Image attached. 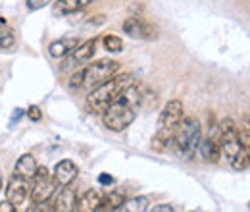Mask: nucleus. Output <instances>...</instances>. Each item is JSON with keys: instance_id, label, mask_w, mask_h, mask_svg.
Here are the masks:
<instances>
[{"instance_id": "39448f33", "label": "nucleus", "mask_w": 250, "mask_h": 212, "mask_svg": "<svg viewBox=\"0 0 250 212\" xmlns=\"http://www.w3.org/2000/svg\"><path fill=\"white\" fill-rule=\"evenodd\" d=\"M133 75L131 73H122V75H112L110 79H106L104 83H100L98 87H94L87 96V106L94 114H102L112 102H116L120 98V94L133 85Z\"/></svg>"}, {"instance_id": "a211bd4d", "label": "nucleus", "mask_w": 250, "mask_h": 212, "mask_svg": "<svg viewBox=\"0 0 250 212\" xmlns=\"http://www.w3.org/2000/svg\"><path fill=\"white\" fill-rule=\"evenodd\" d=\"M150 209L148 207V199L146 197H133V199H127L124 201V205L118 209V211L124 212H146Z\"/></svg>"}, {"instance_id": "aec40b11", "label": "nucleus", "mask_w": 250, "mask_h": 212, "mask_svg": "<svg viewBox=\"0 0 250 212\" xmlns=\"http://www.w3.org/2000/svg\"><path fill=\"white\" fill-rule=\"evenodd\" d=\"M16 45V37L14 33L6 27H0V52H6V50H12Z\"/></svg>"}, {"instance_id": "20e7f679", "label": "nucleus", "mask_w": 250, "mask_h": 212, "mask_svg": "<svg viewBox=\"0 0 250 212\" xmlns=\"http://www.w3.org/2000/svg\"><path fill=\"white\" fill-rule=\"evenodd\" d=\"M185 116V106L181 100H169L162 112H160V120H158L156 133L152 137V149L158 152L166 151L173 139H175V133H177V127Z\"/></svg>"}, {"instance_id": "5701e85b", "label": "nucleus", "mask_w": 250, "mask_h": 212, "mask_svg": "<svg viewBox=\"0 0 250 212\" xmlns=\"http://www.w3.org/2000/svg\"><path fill=\"white\" fill-rule=\"evenodd\" d=\"M27 116H29V120L39 121L41 118H42V114H41V108H39V106H31V108L27 110Z\"/></svg>"}, {"instance_id": "423d86ee", "label": "nucleus", "mask_w": 250, "mask_h": 212, "mask_svg": "<svg viewBox=\"0 0 250 212\" xmlns=\"http://www.w3.org/2000/svg\"><path fill=\"white\" fill-rule=\"evenodd\" d=\"M219 133H221V154L235 170H247L250 166V154L241 145L239 129L235 121L231 118H223L219 121Z\"/></svg>"}, {"instance_id": "f3484780", "label": "nucleus", "mask_w": 250, "mask_h": 212, "mask_svg": "<svg viewBox=\"0 0 250 212\" xmlns=\"http://www.w3.org/2000/svg\"><path fill=\"white\" fill-rule=\"evenodd\" d=\"M125 201V195L122 191H110V193H104V199H102V205L98 211H118Z\"/></svg>"}, {"instance_id": "9d476101", "label": "nucleus", "mask_w": 250, "mask_h": 212, "mask_svg": "<svg viewBox=\"0 0 250 212\" xmlns=\"http://www.w3.org/2000/svg\"><path fill=\"white\" fill-rule=\"evenodd\" d=\"M124 33L137 41H156L158 27L143 18H127L124 22Z\"/></svg>"}, {"instance_id": "6e6552de", "label": "nucleus", "mask_w": 250, "mask_h": 212, "mask_svg": "<svg viewBox=\"0 0 250 212\" xmlns=\"http://www.w3.org/2000/svg\"><path fill=\"white\" fill-rule=\"evenodd\" d=\"M56 180L54 176L50 174V170L46 166H37V172L33 176L31 182V191H29V197L35 205H41V203H48L56 191Z\"/></svg>"}, {"instance_id": "7ed1b4c3", "label": "nucleus", "mask_w": 250, "mask_h": 212, "mask_svg": "<svg viewBox=\"0 0 250 212\" xmlns=\"http://www.w3.org/2000/svg\"><path fill=\"white\" fill-rule=\"evenodd\" d=\"M35 172H37V162H35L33 154H23L16 162L14 172L10 176V182H8V187H6V201H10L16 209L20 205H23L25 199L29 197Z\"/></svg>"}, {"instance_id": "393cba45", "label": "nucleus", "mask_w": 250, "mask_h": 212, "mask_svg": "<svg viewBox=\"0 0 250 212\" xmlns=\"http://www.w3.org/2000/svg\"><path fill=\"white\" fill-rule=\"evenodd\" d=\"M98 182H100V183H104V185H106V183H108V185H110V183L114 182V180H112V178H110V176H104V174H102V176H100V178H98Z\"/></svg>"}, {"instance_id": "dca6fc26", "label": "nucleus", "mask_w": 250, "mask_h": 212, "mask_svg": "<svg viewBox=\"0 0 250 212\" xmlns=\"http://www.w3.org/2000/svg\"><path fill=\"white\" fill-rule=\"evenodd\" d=\"M89 4H93V0H58V2L54 4V14H56V16L77 14V12L85 10Z\"/></svg>"}, {"instance_id": "0eeeda50", "label": "nucleus", "mask_w": 250, "mask_h": 212, "mask_svg": "<svg viewBox=\"0 0 250 212\" xmlns=\"http://www.w3.org/2000/svg\"><path fill=\"white\" fill-rule=\"evenodd\" d=\"M175 149L179 152L181 158L185 160H194L200 156V143H202V125L198 118L194 116H188L179 123L177 127V133H175Z\"/></svg>"}, {"instance_id": "6ab92c4d", "label": "nucleus", "mask_w": 250, "mask_h": 212, "mask_svg": "<svg viewBox=\"0 0 250 212\" xmlns=\"http://www.w3.org/2000/svg\"><path fill=\"white\" fill-rule=\"evenodd\" d=\"M102 45H104V48H106L108 52H114V54L124 52V41H122V37H118V35H104Z\"/></svg>"}, {"instance_id": "1a4fd4ad", "label": "nucleus", "mask_w": 250, "mask_h": 212, "mask_svg": "<svg viewBox=\"0 0 250 212\" xmlns=\"http://www.w3.org/2000/svg\"><path fill=\"white\" fill-rule=\"evenodd\" d=\"M96 45H98V39L93 37L85 43H79L67 56L62 58V64H60V70L62 71H71V70H77L81 66H85L87 62L91 60L96 52Z\"/></svg>"}, {"instance_id": "f257e3e1", "label": "nucleus", "mask_w": 250, "mask_h": 212, "mask_svg": "<svg viewBox=\"0 0 250 212\" xmlns=\"http://www.w3.org/2000/svg\"><path fill=\"white\" fill-rule=\"evenodd\" d=\"M141 102H143V94L141 91L133 85H129L116 102H112L104 112H102V121L104 125L110 129V131H124L127 129L135 118L139 114V108H141Z\"/></svg>"}, {"instance_id": "bb28decb", "label": "nucleus", "mask_w": 250, "mask_h": 212, "mask_svg": "<svg viewBox=\"0 0 250 212\" xmlns=\"http://www.w3.org/2000/svg\"><path fill=\"white\" fill-rule=\"evenodd\" d=\"M249 209H250V203H249Z\"/></svg>"}, {"instance_id": "4468645a", "label": "nucleus", "mask_w": 250, "mask_h": 212, "mask_svg": "<svg viewBox=\"0 0 250 212\" xmlns=\"http://www.w3.org/2000/svg\"><path fill=\"white\" fill-rule=\"evenodd\" d=\"M77 45H79V39H77V37H62V39H56V41L50 43L48 54H50L52 58H60V60H62L63 56H67Z\"/></svg>"}, {"instance_id": "f8f14e48", "label": "nucleus", "mask_w": 250, "mask_h": 212, "mask_svg": "<svg viewBox=\"0 0 250 212\" xmlns=\"http://www.w3.org/2000/svg\"><path fill=\"white\" fill-rule=\"evenodd\" d=\"M77 203H79V197H77V191L69 185H62L60 193L56 195L54 199V205L52 209L54 211H60V212H71V211H77Z\"/></svg>"}, {"instance_id": "9b49d317", "label": "nucleus", "mask_w": 250, "mask_h": 212, "mask_svg": "<svg viewBox=\"0 0 250 212\" xmlns=\"http://www.w3.org/2000/svg\"><path fill=\"white\" fill-rule=\"evenodd\" d=\"M219 154H221V133H219V123H210L206 137H202L200 143V156L206 162H218Z\"/></svg>"}, {"instance_id": "a878e982", "label": "nucleus", "mask_w": 250, "mask_h": 212, "mask_svg": "<svg viewBox=\"0 0 250 212\" xmlns=\"http://www.w3.org/2000/svg\"><path fill=\"white\" fill-rule=\"evenodd\" d=\"M0 189H2V172H0Z\"/></svg>"}, {"instance_id": "ddd939ff", "label": "nucleus", "mask_w": 250, "mask_h": 212, "mask_svg": "<svg viewBox=\"0 0 250 212\" xmlns=\"http://www.w3.org/2000/svg\"><path fill=\"white\" fill-rule=\"evenodd\" d=\"M77 174H79V168L75 166V162L73 160H60L58 164H56V168H54V180L56 183L62 187V185H69V183L75 182V178H77Z\"/></svg>"}, {"instance_id": "f03ea898", "label": "nucleus", "mask_w": 250, "mask_h": 212, "mask_svg": "<svg viewBox=\"0 0 250 212\" xmlns=\"http://www.w3.org/2000/svg\"><path fill=\"white\" fill-rule=\"evenodd\" d=\"M118 70H120V62L110 60V58H102L91 64L87 62L85 66L77 68V71L69 77L67 87L69 91H93L94 87H98L100 83L116 75Z\"/></svg>"}, {"instance_id": "2eb2a0df", "label": "nucleus", "mask_w": 250, "mask_h": 212, "mask_svg": "<svg viewBox=\"0 0 250 212\" xmlns=\"http://www.w3.org/2000/svg\"><path fill=\"white\" fill-rule=\"evenodd\" d=\"M104 199V191L102 189H89L77 203V211H98Z\"/></svg>"}, {"instance_id": "4be33fe9", "label": "nucleus", "mask_w": 250, "mask_h": 212, "mask_svg": "<svg viewBox=\"0 0 250 212\" xmlns=\"http://www.w3.org/2000/svg\"><path fill=\"white\" fill-rule=\"evenodd\" d=\"M46 4H50V0H25V6H27V10H41V8H44Z\"/></svg>"}, {"instance_id": "412c9836", "label": "nucleus", "mask_w": 250, "mask_h": 212, "mask_svg": "<svg viewBox=\"0 0 250 212\" xmlns=\"http://www.w3.org/2000/svg\"><path fill=\"white\" fill-rule=\"evenodd\" d=\"M239 139H241V145L245 147V151L250 154V127H243L239 131Z\"/></svg>"}, {"instance_id": "b1692460", "label": "nucleus", "mask_w": 250, "mask_h": 212, "mask_svg": "<svg viewBox=\"0 0 250 212\" xmlns=\"http://www.w3.org/2000/svg\"><path fill=\"white\" fill-rule=\"evenodd\" d=\"M148 211L152 212H171L173 211V207L171 205H154L152 209H148Z\"/></svg>"}]
</instances>
